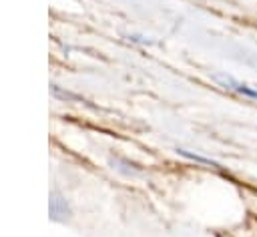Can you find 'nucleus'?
I'll use <instances>...</instances> for the list:
<instances>
[{
  "mask_svg": "<svg viewBox=\"0 0 257 237\" xmlns=\"http://www.w3.org/2000/svg\"><path fill=\"white\" fill-rule=\"evenodd\" d=\"M66 213H68L66 201H64L62 197H58V195H52V199H50V215H52L54 219H60V217H64Z\"/></svg>",
  "mask_w": 257,
  "mask_h": 237,
  "instance_id": "2",
  "label": "nucleus"
},
{
  "mask_svg": "<svg viewBox=\"0 0 257 237\" xmlns=\"http://www.w3.org/2000/svg\"><path fill=\"white\" fill-rule=\"evenodd\" d=\"M213 78H215L223 88L233 90V92H237V94H243V96H247V98H251V100H257V86H251V84H247V82H241V80H237V78L231 76V74H213Z\"/></svg>",
  "mask_w": 257,
  "mask_h": 237,
  "instance_id": "1",
  "label": "nucleus"
}]
</instances>
